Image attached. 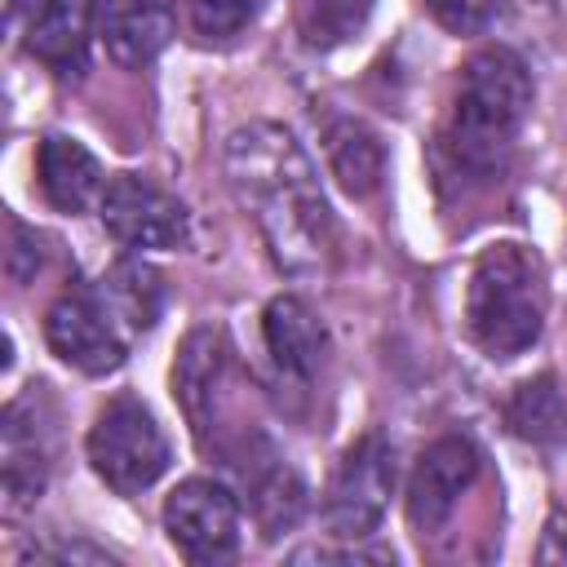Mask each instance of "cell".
<instances>
[{
	"mask_svg": "<svg viewBox=\"0 0 567 567\" xmlns=\"http://www.w3.org/2000/svg\"><path fill=\"white\" fill-rule=\"evenodd\" d=\"M536 558L540 563H567V509H554L545 532H540V545H536Z\"/></svg>",
	"mask_w": 567,
	"mask_h": 567,
	"instance_id": "d4e9b609",
	"label": "cell"
},
{
	"mask_svg": "<svg viewBox=\"0 0 567 567\" xmlns=\"http://www.w3.org/2000/svg\"><path fill=\"white\" fill-rule=\"evenodd\" d=\"M261 341H266V354L275 363L279 377L297 381V385H310L328 359V328L323 319L310 310V301L284 292L275 297L266 310H261Z\"/></svg>",
	"mask_w": 567,
	"mask_h": 567,
	"instance_id": "5bb4252c",
	"label": "cell"
},
{
	"mask_svg": "<svg viewBox=\"0 0 567 567\" xmlns=\"http://www.w3.org/2000/svg\"><path fill=\"white\" fill-rule=\"evenodd\" d=\"M93 474L115 492V496H137L159 483V474L173 461L168 434L159 430L155 412L137 394H115L106 408L93 416L89 439H84Z\"/></svg>",
	"mask_w": 567,
	"mask_h": 567,
	"instance_id": "277c9868",
	"label": "cell"
},
{
	"mask_svg": "<svg viewBox=\"0 0 567 567\" xmlns=\"http://www.w3.org/2000/svg\"><path fill=\"white\" fill-rule=\"evenodd\" d=\"M177 31L173 0H102L97 4V40L106 58L124 71L151 66Z\"/></svg>",
	"mask_w": 567,
	"mask_h": 567,
	"instance_id": "4fadbf2b",
	"label": "cell"
},
{
	"mask_svg": "<svg viewBox=\"0 0 567 567\" xmlns=\"http://www.w3.org/2000/svg\"><path fill=\"white\" fill-rule=\"evenodd\" d=\"M549 279L536 248L501 239L487 244L465 284V332L487 359H518L545 332Z\"/></svg>",
	"mask_w": 567,
	"mask_h": 567,
	"instance_id": "3957f363",
	"label": "cell"
},
{
	"mask_svg": "<svg viewBox=\"0 0 567 567\" xmlns=\"http://www.w3.org/2000/svg\"><path fill=\"white\" fill-rule=\"evenodd\" d=\"M97 213L106 235L133 252H168L190 239L186 204L142 173H115L102 190Z\"/></svg>",
	"mask_w": 567,
	"mask_h": 567,
	"instance_id": "9c48e42d",
	"label": "cell"
},
{
	"mask_svg": "<svg viewBox=\"0 0 567 567\" xmlns=\"http://www.w3.org/2000/svg\"><path fill=\"white\" fill-rule=\"evenodd\" d=\"M226 186L257 221L270 261L284 275H315L337 252V217L319 168L292 128L252 120L226 137Z\"/></svg>",
	"mask_w": 567,
	"mask_h": 567,
	"instance_id": "6da1fadb",
	"label": "cell"
},
{
	"mask_svg": "<svg viewBox=\"0 0 567 567\" xmlns=\"http://www.w3.org/2000/svg\"><path fill=\"white\" fill-rule=\"evenodd\" d=\"M226 372H230V346L221 328H208V323L190 328L173 359V399L204 447H208V430H217V416H221Z\"/></svg>",
	"mask_w": 567,
	"mask_h": 567,
	"instance_id": "7c38bea8",
	"label": "cell"
},
{
	"mask_svg": "<svg viewBox=\"0 0 567 567\" xmlns=\"http://www.w3.org/2000/svg\"><path fill=\"white\" fill-rule=\"evenodd\" d=\"M478 470L483 456L465 434H443L416 456L408 474V523L416 527V536H434L452 518L461 496L474 487Z\"/></svg>",
	"mask_w": 567,
	"mask_h": 567,
	"instance_id": "30bf717a",
	"label": "cell"
},
{
	"mask_svg": "<svg viewBox=\"0 0 567 567\" xmlns=\"http://www.w3.org/2000/svg\"><path fill=\"white\" fill-rule=\"evenodd\" d=\"M97 284H102L111 310L120 315V323L128 328V337L155 328V319L164 310V279L155 266H146L142 257H120Z\"/></svg>",
	"mask_w": 567,
	"mask_h": 567,
	"instance_id": "ac0fdd59",
	"label": "cell"
},
{
	"mask_svg": "<svg viewBox=\"0 0 567 567\" xmlns=\"http://www.w3.org/2000/svg\"><path fill=\"white\" fill-rule=\"evenodd\" d=\"M266 9L270 0H190V31L208 44H226L244 35Z\"/></svg>",
	"mask_w": 567,
	"mask_h": 567,
	"instance_id": "44dd1931",
	"label": "cell"
},
{
	"mask_svg": "<svg viewBox=\"0 0 567 567\" xmlns=\"http://www.w3.org/2000/svg\"><path fill=\"white\" fill-rule=\"evenodd\" d=\"M22 563H111L106 549L89 545V540H49V545H35L22 554Z\"/></svg>",
	"mask_w": 567,
	"mask_h": 567,
	"instance_id": "cb8c5ba5",
	"label": "cell"
},
{
	"mask_svg": "<svg viewBox=\"0 0 567 567\" xmlns=\"http://www.w3.org/2000/svg\"><path fill=\"white\" fill-rule=\"evenodd\" d=\"M368 13H372V0H306L301 35L310 49H332V44H346L350 35H359Z\"/></svg>",
	"mask_w": 567,
	"mask_h": 567,
	"instance_id": "ffe728a7",
	"label": "cell"
},
{
	"mask_svg": "<svg viewBox=\"0 0 567 567\" xmlns=\"http://www.w3.org/2000/svg\"><path fill=\"white\" fill-rule=\"evenodd\" d=\"M505 425H509V434H518L523 443H536V447L563 443L567 439V399H563L558 381L549 372L523 381L505 403Z\"/></svg>",
	"mask_w": 567,
	"mask_h": 567,
	"instance_id": "d6986e66",
	"label": "cell"
},
{
	"mask_svg": "<svg viewBox=\"0 0 567 567\" xmlns=\"http://www.w3.org/2000/svg\"><path fill=\"white\" fill-rule=\"evenodd\" d=\"M394 474H399L394 443L385 434L368 430L363 439H354L337 461V474L323 496L328 532L337 540H368L385 518V505L394 496Z\"/></svg>",
	"mask_w": 567,
	"mask_h": 567,
	"instance_id": "8992f818",
	"label": "cell"
},
{
	"mask_svg": "<svg viewBox=\"0 0 567 567\" xmlns=\"http://www.w3.org/2000/svg\"><path fill=\"white\" fill-rule=\"evenodd\" d=\"M35 177H40V195L58 208V213H89L93 204H102V190H106V173L97 164V155L66 137V133H49L40 137V151H35Z\"/></svg>",
	"mask_w": 567,
	"mask_h": 567,
	"instance_id": "2e32d148",
	"label": "cell"
},
{
	"mask_svg": "<svg viewBox=\"0 0 567 567\" xmlns=\"http://www.w3.org/2000/svg\"><path fill=\"white\" fill-rule=\"evenodd\" d=\"M44 341L66 368L84 377H106L128 359V328L111 310L102 284L62 288L44 310Z\"/></svg>",
	"mask_w": 567,
	"mask_h": 567,
	"instance_id": "5b68a950",
	"label": "cell"
},
{
	"mask_svg": "<svg viewBox=\"0 0 567 567\" xmlns=\"http://www.w3.org/2000/svg\"><path fill=\"white\" fill-rule=\"evenodd\" d=\"M40 4H44V0H9V18L18 22V18H22V9H31V13H35Z\"/></svg>",
	"mask_w": 567,
	"mask_h": 567,
	"instance_id": "484cf974",
	"label": "cell"
},
{
	"mask_svg": "<svg viewBox=\"0 0 567 567\" xmlns=\"http://www.w3.org/2000/svg\"><path fill=\"white\" fill-rule=\"evenodd\" d=\"M93 27H97V0H44L27 22V49L58 80H80L89 66Z\"/></svg>",
	"mask_w": 567,
	"mask_h": 567,
	"instance_id": "9a60e30c",
	"label": "cell"
},
{
	"mask_svg": "<svg viewBox=\"0 0 567 567\" xmlns=\"http://www.w3.org/2000/svg\"><path fill=\"white\" fill-rule=\"evenodd\" d=\"M425 9H430V18L443 31H452V35H478L492 22L496 0H425Z\"/></svg>",
	"mask_w": 567,
	"mask_h": 567,
	"instance_id": "7402d4cb",
	"label": "cell"
},
{
	"mask_svg": "<svg viewBox=\"0 0 567 567\" xmlns=\"http://www.w3.org/2000/svg\"><path fill=\"white\" fill-rule=\"evenodd\" d=\"M40 244L44 239L31 226H22L18 217H9V252H4V266H9V279L13 284H31L40 275V266H44V248Z\"/></svg>",
	"mask_w": 567,
	"mask_h": 567,
	"instance_id": "603a6c76",
	"label": "cell"
},
{
	"mask_svg": "<svg viewBox=\"0 0 567 567\" xmlns=\"http://www.w3.org/2000/svg\"><path fill=\"white\" fill-rule=\"evenodd\" d=\"M532 93L536 89L527 62L505 44H487L465 62L452 120L443 128V151L452 155L456 173L492 177L505 164L532 111Z\"/></svg>",
	"mask_w": 567,
	"mask_h": 567,
	"instance_id": "7a4b0ae2",
	"label": "cell"
},
{
	"mask_svg": "<svg viewBox=\"0 0 567 567\" xmlns=\"http://www.w3.org/2000/svg\"><path fill=\"white\" fill-rule=\"evenodd\" d=\"M323 155H328V173L337 177V186L354 199L377 195L381 177H385V146L377 137L372 124L354 120V115H337L323 128Z\"/></svg>",
	"mask_w": 567,
	"mask_h": 567,
	"instance_id": "e0dca14e",
	"label": "cell"
},
{
	"mask_svg": "<svg viewBox=\"0 0 567 567\" xmlns=\"http://www.w3.org/2000/svg\"><path fill=\"white\" fill-rule=\"evenodd\" d=\"M239 483H244V505L261 532V540H275L292 532L306 514V483L301 474L279 456V447L261 434L248 439V447L235 456Z\"/></svg>",
	"mask_w": 567,
	"mask_h": 567,
	"instance_id": "8fae6325",
	"label": "cell"
},
{
	"mask_svg": "<svg viewBox=\"0 0 567 567\" xmlns=\"http://www.w3.org/2000/svg\"><path fill=\"white\" fill-rule=\"evenodd\" d=\"M53 470V425H49V399L44 385H27L0 421V509L4 518L27 514Z\"/></svg>",
	"mask_w": 567,
	"mask_h": 567,
	"instance_id": "52a82bcc",
	"label": "cell"
},
{
	"mask_svg": "<svg viewBox=\"0 0 567 567\" xmlns=\"http://www.w3.org/2000/svg\"><path fill=\"white\" fill-rule=\"evenodd\" d=\"M164 532L195 567H217L239 554V496L217 478H182L164 501Z\"/></svg>",
	"mask_w": 567,
	"mask_h": 567,
	"instance_id": "ba28073f",
	"label": "cell"
}]
</instances>
